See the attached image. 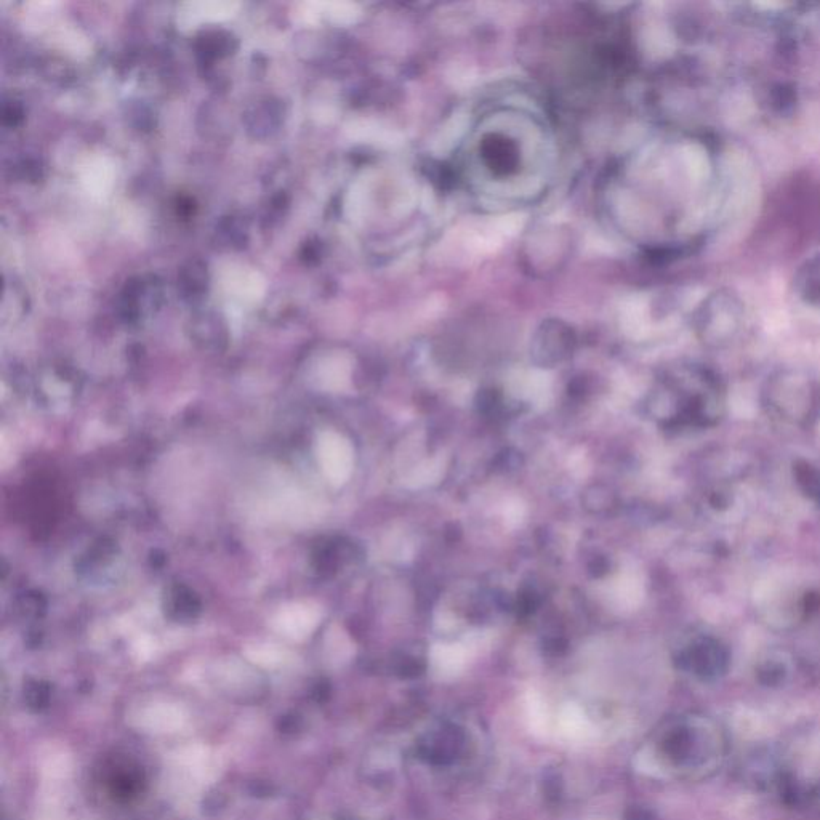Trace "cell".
Wrapping results in <instances>:
<instances>
[{
  "instance_id": "1",
  "label": "cell",
  "mask_w": 820,
  "mask_h": 820,
  "mask_svg": "<svg viewBox=\"0 0 820 820\" xmlns=\"http://www.w3.org/2000/svg\"><path fill=\"white\" fill-rule=\"evenodd\" d=\"M769 409L785 422L808 427L820 415V386L800 372H780L764 391Z\"/></svg>"
},
{
  "instance_id": "2",
  "label": "cell",
  "mask_w": 820,
  "mask_h": 820,
  "mask_svg": "<svg viewBox=\"0 0 820 820\" xmlns=\"http://www.w3.org/2000/svg\"><path fill=\"white\" fill-rule=\"evenodd\" d=\"M319 460L330 478L342 479L348 470V452L342 439L335 435L322 436L319 441Z\"/></svg>"
},
{
  "instance_id": "3",
  "label": "cell",
  "mask_w": 820,
  "mask_h": 820,
  "mask_svg": "<svg viewBox=\"0 0 820 820\" xmlns=\"http://www.w3.org/2000/svg\"><path fill=\"white\" fill-rule=\"evenodd\" d=\"M276 624L281 628V632H286L289 636L306 635L313 630L316 625V612L308 606L302 604H294V606L286 607L279 612L278 622Z\"/></svg>"
},
{
  "instance_id": "4",
  "label": "cell",
  "mask_w": 820,
  "mask_h": 820,
  "mask_svg": "<svg viewBox=\"0 0 820 820\" xmlns=\"http://www.w3.org/2000/svg\"><path fill=\"white\" fill-rule=\"evenodd\" d=\"M180 289L183 297L196 302L207 290V271L201 262H189L180 273Z\"/></svg>"
},
{
  "instance_id": "5",
  "label": "cell",
  "mask_w": 820,
  "mask_h": 820,
  "mask_svg": "<svg viewBox=\"0 0 820 820\" xmlns=\"http://www.w3.org/2000/svg\"><path fill=\"white\" fill-rule=\"evenodd\" d=\"M561 726L564 732H567L572 737H582L588 729L587 720L580 712L579 708L569 707L566 712L561 715Z\"/></svg>"
}]
</instances>
